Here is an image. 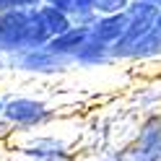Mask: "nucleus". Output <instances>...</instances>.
Segmentation results:
<instances>
[{
    "label": "nucleus",
    "mask_w": 161,
    "mask_h": 161,
    "mask_svg": "<svg viewBox=\"0 0 161 161\" xmlns=\"http://www.w3.org/2000/svg\"><path fill=\"white\" fill-rule=\"evenodd\" d=\"M55 117H57V112L39 96H29V94H11V96H5L3 122L11 127V133L42 130L49 122H55Z\"/></svg>",
    "instance_id": "f257e3e1"
},
{
    "label": "nucleus",
    "mask_w": 161,
    "mask_h": 161,
    "mask_svg": "<svg viewBox=\"0 0 161 161\" xmlns=\"http://www.w3.org/2000/svg\"><path fill=\"white\" fill-rule=\"evenodd\" d=\"M0 68L13 70V73H29V75H55L65 68V63L57 60L52 52H47V47H31L13 55H3Z\"/></svg>",
    "instance_id": "f03ea898"
},
{
    "label": "nucleus",
    "mask_w": 161,
    "mask_h": 161,
    "mask_svg": "<svg viewBox=\"0 0 161 161\" xmlns=\"http://www.w3.org/2000/svg\"><path fill=\"white\" fill-rule=\"evenodd\" d=\"M29 49V11L0 13V57Z\"/></svg>",
    "instance_id": "7ed1b4c3"
},
{
    "label": "nucleus",
    "mask_w": 161,
    "mask_h": 161,
    "mask_svg": "<svg viewBox=\"0 0 161 161\" xmlns=\"http://www.w3.org/2000/svg\"><path fill=\"white\" fill-rule=\"evenodd\" d=\"M88 36H91V34H88V26H70L65 34L49 39L44 47H47V52H52L57 60H63V63L68 65V63L75 60L78 49L88 42Z\"/></svg>",
    "instance_id": "20e7f679"
},
{
    "label": "nucleus",
    "mask_w": 161,
    "mask_h": 161,
    "mask_svg": "<svg viewBox=\"0 0 161 161\" xmlns=\"http://www.w3.org/2000/svg\"><path fill=\"white\" fill-rule=\"evenodd\" d=\"M127 29V16L125 13H114V16H96V21L88 26V34H91L94 42L104 44L112 49L119 39H122Z\"/></svg>",
    "instance_id": "39448f33"
},
{
    "label": "nucleus",
    "mask_w": 161,
    "mask_h": 161,
    "mask_svg": "<svg viewBox=\"0 0 161 161\" xmlns=\"http://www.w3.org/2000/svg\"><path fill=\"white\" fill-rule=\"evenodd\" d=\"M36 16H39V24H42V29H44V34L49 36V39H55V36H60V34H65L70 26H73V18L70 16H65V13H60V11H55V8H49V5H36Z\"/></svg>",
    "instance_id": "423d86ee"
},
{
    "label": "nucleus",
    "mask_w": 161,
    "mask_h": 161,
    "mask_svg": "<svg viewBox=\"0 0 161 161\" xmlns=\"http://www.w3.org/2000/svg\"><path fill=\"white\" fill-rule=\"evenodd\" d=\"M107 60H112V52H109V47L94 42L91 36H88V42L78 49V55L73 63H80V65H99V63H107Z\"/></svg>",
    "instance_id": "0eeeda50"
},
{
    "label": "nucleus",
    "mask_w": 161,
    "mask_h": 161,
    "mask_svg": "<svg viewBox=\"0 0 161 161\" xmlns=\"http://www.w3.org/2000/svg\"><path fill=\"white\" fill-rule=\"evenodd\" d=\"M130 3L133 0H96L94 11L96 16H114V13H125Z\"/></svg>",
    "instance_id": "6e6552de"
},
{
    "label": "nucleus",
    "mask_w": 161,
    "mask_h": 161,
    "mask_svg": "<svg viewBox=\"0 0 161 161\" xmlns=\"http://www.w3.org/2000/svg\"><path fill=\"white\" fill-rule=\"evenodd\" d=\"M42 5V0H0V13L3 11H31Z\"/></svg>",
    "instance_id": "1a4fd4ad"
},
{
    "label": "nucleus",
    "mask_w": 161,
    "mask_h": 161,
    "mask_svg": "<svg viewBox=\"0 0 161 161\" xmlns=\"http://www.w3.org/2000/svg\"><path fill=\"white\" fill-rule=\"evenodd\" d=\"M42 3L60 11V13H65V16H73V8H75V0H42Z\"/></svg>",
    "instance_id": "9d476101"
},
{
    "label": "nucleus",
    "mask_w": 161,
    "mask_h": 161,
    "mask_svg": "<svg viewBox=\"0 0 161 161\" xmlns=\"http://www.w3.org/2000/svg\"><path fill=\"white\" fill-rule=\"evenodd\" d=\"M151 34L161 42V11H158V16H156V24H153V31H151Z\"/></svg>",
    "instance_id": "9b49d317"
},
{
    "label": "nucleus",
    "mask_w": 161,
    "mask_h": 161,
    "mask_svg": "<svg viewBox=\"0 0 161 161\" xmlns=\"http://www.w3.org/2000/svg\"><path fill=\"white\" fill-rule=\"evenodd\" d=\"M143 3H148V5H156L158 11H161V0H143Z\"/></svg>",
    "instance_id": "f8f14e48"
},
{
    "label": "nucleus",
    "mask_w": 161,
    "mask_h": 161,
    "mask_svg": "<svg viewBox=\"0 0 161 161\" xmlns=\"http://www.w3.org/2000/svg\"><path fill=\"white\" fill-rule=\"evenodd\" d=\"M3 107H5V96L0 94V119H3Z\"/></svg>",
    "instance_id": "ddd939ff"
}]
</instances>
